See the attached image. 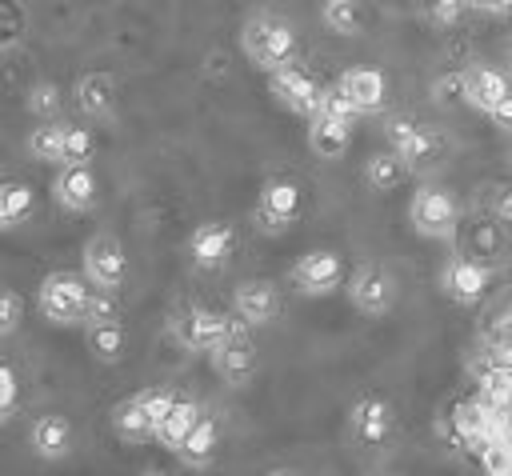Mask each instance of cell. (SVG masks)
I'll list each match as a JSON object with an SVG mask.
<instances>
[{
  "label": "cell",
  "mask_w": 512,
  "mask_h": 476,
  "mask_svg": "<svg viewBox=\"0 0 512 476\" xmlns=\"http://www.w3.org/2000/svg\"><path fill=\"white\" fill-rule=\"evenodd\" d=\"M240 48H244V56H248L252 68L276 72L284 64H296V28L284 16L256 12L240 28Z\"/></svg>",
  "instance_id": "1"
},
{
  "label": "cell",
  "mask_w": 512,
  "mask_h": 476,
  "mask_svg": "<svg viewBox=\"0 0 512 476\" xmlns=\"http://www.w3.org/2000/svg\"><path fill=\"white\" fill-rule=\"evenodd\" d=\"M88 300H92V284L88 276L80 272H68V268H56L40 280L36 288V308L44 312V320L52 324H84L88 316Z\"/></svg>",
  "instance_id": "2"
},
{
  "label": "cell",
  "mask_w": 512,
  "mask_h": 476,
  "mask_svg": "<svg viewBox=\"0 0 512 476\" xmlns=\"http://www.w3.org/2000/svg\"><path fill=\"white\" fill-rule=\"evenodd\" d=\"M456 216H460V208H456V196L448 192V188H420L416 196H412V204H408V220H412V228L420 232V236H428V240H444V236H452L456 232Z\"/></svg>",
  "instance_id": "3"
},
{
  "label": "cell",
  "mask_w": 512,
  "mask_h": 476,
  "mask_svg": "<svg viewBox=\"0 0 512 476\" xmlns=\"http://www.w3.org/2000/svg\"><path fill=\"white\" fill-rule=\"evenodd\" d=\"M84 276L92 288L100 292H116L128 276V256H124V244L112 236V232H96L88 236L84 244Z\"/></svg>",
  "instance_id": "4"
},
{
  "label": "cell",
  "mask_w": 512,
  "mask_h": 476,
  "mask_svg": "<svg viewBox=\"0 0 512 476\" xmlns=\"http://www.w3.org/2000/svg\"><path fill=\"white\" fill-rule=\"evenodd\" d=\"M300 208H304V192H300V184L276 176V180H264L252 216H256V228H260V232H284V228L300 216Z\"/></svg>",
  "instance_id": "5"
},
{
  "label": "cell",
  "mask_w": 512,
  "mask_h": 476,
  "mask_svg": "<svg viewBox=\"0 0 512 476\" xmlns=\"http://www.w3.org/2000/svg\"><path fill=\"white\" fill-rule=\"evenodd\" d=\"M176 340L184 344V348H192V352H212L220 340H228L236 328H240V320H232V316H224V312H216V308H188V312H180L176 316Z\"/></svg>",
  "instance_id": "6"
},
{
  "label": "cell",
  "mask_w": 512,
  "mask_h": 476,
  "mask_svg": "<svg viewBox=\"0 0 512 476\" xmlns=\"http://www.w3.org/2000/svg\"><path fill=\"white\" fill-rule=\"evenodd\" d=\"M268 92L276 96L280 108H288V112H296V116H312L316 104H320L324 84H320L312 72H304L300 64H284V68L268 72Z\"/></svg>",
  "instance_id": "7"
},
{
  "label": "cell",
  "mask_w": 512,
  "mask_h": 476,
  "mask_svg": "<svg viewBox=\"0 0 512 476\" xmlns=\"http://www.w3.org/2000/svg\"><path fill=\"white\" fill-rule=\"evenodd\" d=\"M292 284L304 292V296H328L344 284V260L328 248H316V252H304L296 264H292Z\"/></svg>",
  "instance_id": "8"
},
{
  "label": "cell",
  "mask_w": 512,
  "mask_h": 476,
  "mask_svg": "<svg viewBox=\"0 0 512 476\" xmlns=\"http://www.w3.org/2000/svg\"><path fill=\"white\" fill-rule=\"evenodd\" d=\"M348 300L356 312L364 316H384L392 304H396V280L380 268V264H364L352 272L348 280Z\"/></svg>",
  "instance_id": "9"
},
{
  "label": "cell",
  "mask_w": 512,
  "mask_h": 476,
  "mask_svg": "<svg viewBox=\"0 0 512 476\" xmlns=\"http://www.w3.org/2000/svg\"><path fill=\"white\" fill-rule=\"evenodd\" d=\"M392 424H396V416H392V404H388L384 396H360V400L352 404V412H348V432H352V440H356L360 448H380V444H388Z\"/></svg>",
  "instance_id": "10"
},
{
  "label": "cell",
  "mask_w": 512,
  "mask_h": 476,
  "mask_svg": "<svg viewBox=\"0 0 512 476\" xmlns=\"http://www.w3.org/2000/svg\"><path fill=\"white\" fill-rule=\"evenodd\" d=\"M208 356H212L216 376H220L224 384H236V388H240V384H248V380L256 376V364H260V360H256V344L248 340L244 324H240V328H236L228 340H220V344H216Z\"/></svg>",
  "instance_id": "11"
},
{
  "label": "cell",
  "mask_w": 512,
  "mask_h": 476,
  "mask_svg": "<svg viewBox=\"0 0 512 476\" xmlns=\"http://www.w3.org/2000/svg\"><path fill=\"white\" fill-rule=\"evenodd\" d=\"M232 248H236V232H232V224H224V220H204V224H196L192 236H188V256H192V264L204 268V272L224 268L228 256H232Z\"/></svg>",
  "instance_id": "12"
},
{
  "label": "cell",
  "mask_w": 512,
  "mask_h": 476,
  "mask_svg": "<svg viewBox=\"0 0 512 476\" xmlns=\"http://www.w3.org/2000/svg\"><path fill=\"white\" fill-rule=\"evenodd\" d=\"M232 312H236L240 324L260 328V324L276 320V312H280V288H276L272 280H264V276L244 280V284H236V292H232Z\"/></svg>",
  "instance_id": "13"
},
{
  "label": "cell",
  "mask_w": 512,
  "mask_h": 476,
  "mask_svg": "<svg viewBox=\"0 0 512 476\" xmlns=\"http://www.w3.org/2000/svg\"><path fill=\"white\" fill-rule=\"evenodd\" d=\"M384 136H388L392 152H396V156H400L408 168H424V164H432V156L440 152V140H436L428 128H420L416 120H408V116L388 120Z\"/></svg>",
  "instance_id": "14"
},
{
  "label": "cell",
  "mask_w": 512,
  "mask_h": 476,
  "mask_svg": "<svg viewBox=\"0 0 512 476\" xmlns=\"http://www.w3.org/2000/svg\"><path fill=\"white\" fill-rule=\"evenodd\" d=\"M336 88L348 96V104L356 108V116H372L388 100V80H384L380 68H348V72H340Z\"/></svg>",
  "instance_id": "15"
},
{
  "label": "cell",
  "mask_w": 512,
  "mask_h": 476,
  "mask_svg": "<svg viewBox=\"0 0 512 476\" xmlns=\"http://www.w3.org/2000/svg\"><path fill=\"white\" fill-rule=\"evenodd\" d=\"M52 200L64 212H92L96 208V176L88 164H60L52 180Z\"/></svg>",
  "instance_id": "16"
},
{
  "label": "cell",
  "mask_w": 512,
  "mask_h": 476,
  "mask_svg": "<svg viewBox=\"0 0 512 476\" xmlns=\"http://www.w3.org/2000/svg\"><path fill=\"white\" fill-rule=\"evenodd\" d=\"M508 92H512V84H508V76H504L500 68L476 64V68H468V72H464V92H460V100H464V104H472L476 112L492 116V108H496Z\"/></svg>",
  "instance_id": "17"
},
{
  "label": "cell",
  "mask_w": 512,
  "mask_h": 476,
  "mask_svg": "<svg viewBox=\"0 0 512 476\" xmlns=\"http://www.w3.org/2000/svg\"><path fill=\"white\" fill-rule=\"evenodd\" d=\"M488 268L484 264H476V260H448L444 264V272H440V288L448 292V300H456V304H476L484 292H488Z\"/></svg>",
  "instance_id": "18"
},
{
  "label": "cell",
  "mask_w": 512,
  "mask_h": 476,
  "mask_svg": "<svg viewBox=\"0 0 512 476\" xmlns=\"http://www.w3.org/2000/svg\"><path fill=\"white\" fill-rule=\"evenodd\" d=\"M72 440H76L72 436V420L60 416V412H44L28 428V444H32V452L40 460H64L72 452Z\"/></svg>",
  "instance_id": "19"
},
{
  "label": "cell",
  "mask_w": 512,
  "mask_h": 476,
  "mask_svg": "<svg viewBox=\"0 0 512 476\" xmlns=\"http://www.w3.org/2000/svg\"><path fill=\"white\" fill-rule=\"evenodd\" d=\"M352 140V120L348 116H328V112H312L308 116V148L320 160H336L348 152Z\"/></svg>",
  "instance_id": "20"
},
{
  "label": "cell",
  "mask_w": 512,
  "mask_h": 476,
  "mask_svg": "<svg viewBox=\"0 0 512 476\" xmlns=\"http://www.w3.org/2000/svg\"><path fill=\"white\" fill-rule=\"evenodd\" d=\"M76 108L84 112V116H92V120H104V116H112V108H116V80H112V72H84L80 80H76Z\"/></svg>",
  "instance_id": "21"
},
{
  "label": "cell",
  "mask_w": 512,
  "mask_h": 476,
  "mask_svg": "<svg viewBox=\"0 0 512 476\" xmlns=\"http://www.w3.org/2000/svg\"><path fill=\"white\" fill-rule=\"evenodd\" d=\"M112 428H116V436H120V440H128V444L156 440V420L148 416V408H144L140 392H132L128 400H120V404L112 408Z\"/></svg>",
  "instance_id": "22"
},
{
  "label": "cell",
  "mask_w": 512,
  "mask_h": 476,
  "mask_svg": "<svg viewBox=\"0 0 512 476\" xmlns=\"http://www.w3.org/2000/svg\"><path fill=\"white\" fill-rule=\"evenodd\" d=\"M200 404L196 400H188V396H176V404L168 408V416L156 424V440L164 444V448H172V452H180V444L192 436V428L200 424Z\"/></svg>",
  "instance_id": "23"
},
{
  "label": "cell",
  "mask_w": 512,
  "mask_h": 476,
  "mask_svg": "<svg viewBox=\"0 0 512 476\" xmlns=\"http://www.w3.org/2000/svg\"><path fill=\"white\" fill-rule=\"evenodd\" d=\"M84 340H88V352L100 364H116L124 356V344H128L120 316L116 320H92V324H84Z\"/></svg>",
  "instance_id": "24"
},
{
  "label": "cell",
  "mask_w": 512,
  "mask_h": 476,
  "mask_svg": "<svg viewBox=\"0 0 512 476\" xmlns=\"http://www.w3.org/2000/svg\"><path fill=\"white\" fill-rule=\"evenodd\" d=\"M216 448H220V424H216V416H200V424L192 428V436L180 444L176 456H180L188 468H208L212 456H216Z\"/></svg>",
  "instance_id": "25"
},
{
  "label": "cell",
  "mask_w": 512,
  "mask_h": 476,
  "mask_svg": "<svg viewBox=\"0 0 512 476\" xmlns=\"http://www.w3.org/2000/svg\"><path fill=\"white\" fill-rule=\"evenodd\" d=\"M408 172H412V168H408L392 148H388V152L368 156V164H364V180H368V188H372V192H392V188H400Z\"/></svg>",
  "instance_id": "26"
},
{
  "label": "cell",
  "mask_w": 512,
  "mask_h": 476,
  "mask_svg": "<svg viewBox=\"0 0 512 476\" xmlns=\"http://www.w3.org/2000/svg\"><path fill=\"white\" fill-rule=\"evenodd\" d=\"M36 208V196L24 180H0V228H16Z\"/></svg>",
  "instance_id": "27"
},
{
  "label": "cell",
  "mask_w": 512,
  "mask_h": 476,
  "mask_svg": "<svg viewBox=\"0 0 512 476\" xmlns=\"http://www.w3.org/2000/svg\"><path fill=\"white\" fill-rule=\"evenodd\" d=\"M64 140H68V124H56V120H44L40 128H32L28 136V152L44 164H64Z\"/></svg>",
  "instance_id": "28"
},
{
  "label": "cell",
  "mask_w": 512,
  "mask_h": 476,
  "mask_svg": "<svg viewBox=\"0 0 512 476\" xmlns=\"http://www.w3.org/2000/svg\"><path fill=\"white\" fill-rule=\"evenodd\" d=\"M24 104H28V112H32V116L52 120V116L64 108V92H60L52 80H40V84H32V88H28V100H24Z\"/></svg>",
  "instance_id": "29"
},
{
  "label": "cell",
  "mask_w": 512,
  "mask_h": 476,
  "mask_svg": "<svg viewBox=\"0 0 512 476\" xmlns=\"http://www.w3.org/2000/svg\"><path fill=\"white\" fill-rule=\"evenodd\" d=\"M320 12H324V24H328L332 32H340V36H352V32L360 28V8H356V0L320 4Z\"/></svg>",
  "instance_id": "30"
},
{
  "label": "cell",
  "mask_w": 512,
  "mask_h": 476,
  "mask_svg": "<svg viewBox=\"0 0 512 476\" xmlns=\"http://www.w3.org/2000/svg\"><path fill=\"white\" fill-rule=\"evenodd\" d=\"M92 148H96L92 132H88V128H76V124H68V140H64V164H88Z\"/></svg>",
  "instance_id": "31"
},
{
  "label": "cell",
  "mask_w": 512,
  "mask_h": 476,
  "mask_svg": "<svg viewBox=\"0 0 512 476\" xmlns=\"http://www.w3.org/2000/svg\"><path fill=\"white\" fill-rule=\"evenodd\" d=\"M472 8V0H424V12H428V20L432 24H456L464 12Z\"/></svg>",
  "instance_id": "32"
},
{
  "label": "cell",
  "mask_w": 512,
  "mask_h": 476,
  "mask_svg": "<svg viewBox=\"0 0 512 476\" xmlns=\"http://www.w3.org/2000/svg\"><path fill=\"white\" fill-rule=\"evenodd\" d=\"M24 320V300L12 292V288H0V336L16 332Z\"/></svg>",
  "instance_id": "33"
},
{
  "label": "cell",
  "mask_w": 512,
  "mask_h": 476,
  "mask_svg": "<svg viewBox=\"0 0 512 476\" xmlns=\"http://www.w3.org/2000/svg\"><path fill=\"white\" fill-rule=\"evenodd\" d=\"M16 404H20V380H16V372L0 360V420H8V416L16 412Z\"/></svg>",
  "instance_id": "34"
},
{
  "label": "cell",
  "mask_w": 512,
  "mask_h": 476,
  "mask_svg": "<svg viewBox=\"0 0 512 476\" xmlns=\"http://www.w3.org/2000/svg\"><path fill=\"white\" fill-rule=\"evenodd\" d=\"M140 400H144L148 416L160 424V420L168 416V408L176 404V392H172V388H140Z\"/></svg>",
  "instance_id": "35"
},
{
  "label": "cell",
  "mask_w": 512,
  "mask_h": 476,
  "mask_svg": "<svg viewBox=\"0 0 512 476\" xmlns=\"http://www.w3.org/2000/svg\"><path fill=\"white\" fill-rule=\"evenodd\" d=\"M492 124H496V128H504V132H512V92L492 108Z\"/></svg>",
  "instance_id": "36"
},
{
  "label": "cell",
  "mask_w": 512,
  "mask_h": 476,
  "mask_svg": "<svg viewBox=\"0 0 512 476\" xmlns=\"http://www.w3.org/2000/svg\"><path fill=\"white\" fill-rule=\"evenodd\" d=\"M472 8H480V12H492V16H500V12H512V0H472Z\"/></svg>",
  "instance_id": "37"
},
{
  "label": "cell",
  "mask_w": 512,
  "mask_h": 476,
  "mask_svg": "<svg viewBox=\"0 0 512 476\" xmlns=\"http://www.w3.org/2000/svg\"><path fill=\"white\" fill-rule=\"evenodd\" d=\"M140 476H172V472H168V468H144Z\"/></svg>",
  "instance_id": "38"
},
{
  "label": "cell",
  "mask_w": 512,
  "mask_h": 476,
  "mask_svg": "<svg viewBox=\"0 0 512 476\" xmlns=\"http://www.w3.org/2000/svg\"><path fill=\"white\" fill-rule=\"evenodd\" d=\"M268 476H300V472H292V468H272Z\"/></svg>",
  "instance_id": "39"
},
{
  "label": "cell",
  "mask_w": 512,
  "mask_h": 476,
  "mask_svg": "<svg viewBox=\"0 0 512 476\" xmlns=\"http://www.w3.org/2000/svg\"><path fill=\"white\" fill-rule=\"evenodd\" d=\"M320 4H336V0H320Z\"/></svg>",
  "instance_id": "40"
}]
</instances>
